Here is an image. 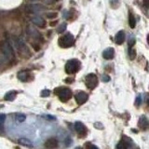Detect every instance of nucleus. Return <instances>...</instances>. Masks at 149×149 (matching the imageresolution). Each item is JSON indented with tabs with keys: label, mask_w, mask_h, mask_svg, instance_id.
<instances>
[{
	"label": "nucleus",
	"mask_w": 149,
	"mask_h": 149,
	"mask_svg": "<svg viewBox=\"0 0 149 149\" xmlns=\"http://www.w3.org/2000/svg\"><path fill=\"white\" fill-rule=\"evenodd\" d=\"M143 6H144V7L147 8H149V0H143Z\"/></svg>",
	"instance_id": "nucleus-33"
},
{
	"label": "nucleus",
	"mask_w": 149,
	"mask_h": 149,
	"mask_svg": "<svg viewBox=\"0 0 149 149\" xmlns=\"http://www.w3.org/2000/svg\"><path fill=\"white\" fill-rule=\"evenodd\" d=\"M55 94L59 97V99L62 102H67L72 98V91L68 88L60 87L55 88Z\"/></svg>",
	"instance_id": "nucleus-3"
},
{
	"label": "nucleus",
	"mask_w": 149,
	"mask_h": 149,
	"mask_svg": "<svg viewBox=\"0 0 149 149\" xmlns=\"http://www.w3.org/2000/svg\"><path fill=\"white\" fill-rule=\"evenodd\" d=\"M138 127L143 130H147L149 128V120L146 116H142L139 119L138 122Z\"/></svg>",
	"instance_id": "nucleus-13"
},
{
	"label": "nucleus",
	"mask_w": 149,
	"mask_h": 149,
	"mask_svg": "<svg viewBox=\"0 0 149 149\" xmlns=\"http://www.w3.org/2000/svg\"><path fill=\"white\" fill-rule=\"evenodd\" d=\"M125 39H126V36H125V33L123 31H119L115 36V42L118 45L122 44L125 41Z\"/></svg>",
	"instance_id": "nucleus-15"
},
{
	"label": "nucleus",
	"mask_w": 149,
	"mask_h": 149,
	"mask_svg": "<svg viewBox=\"0 0 149 149\" xmlns=\"http://www.w3.org/2000/svg\"><path fill=\"white\" fill-rule=\"evenodd\" d=\"M26 34L28 36H30L31 38L37 40V41H41L42 40V36L38 32V30H36L34 26L32 25H28L26 28Z\"/></svg>",
	"instance_id": "nucleus-7"
},
{
	"label": "nucleus",
	"mask_w": 149,
	"mask_h": 149,
	"mask_svg": "<svg viewBox=\"0 0 149 149\" xmlns=\"http://www.w3.org/2000/svg\"><path fill=\"white\" fill-rule=\"evenodd\" d=\"M19 143L22 144V146H28V147L33 146V143L30 141L29 139H26V138H20L19 139Z\"/></svg>",
	"instance_id": "nucleus-17"
},
{
	"label": "nucleus",
	"mask_w": 149,
	"mask_h": 149,
	"mask_svg": "<svg viewBox=\"0 0 149 149\" xmlns=\"http://www.w3.org/2000/svg\"><path fill=\"white\" fill-rule=\"evenodd\" d=\"M74 149H82L81 147H77V148H74Z\"/></svg>",
	"instance_id": "nucleus-38"
},
{
	"label": "nucleus",
	"mask_w": 149,
	"mask_h": 149,
	"mask_svg": "<svg viewBox=\"0 0 149 149\" xmlns=\"http://www.w3.org/2000/svg\"><path fill=\"white\" fill-rule=\"evenodd\" d=\"M74 130H76V132H77L79 136H81V137H85L88 133V130L86 128V126L82 122H80V121H77V122L74 123Z\"/></svg>",
	"instance_id": "nucleus-9"
},
{
	"label": "nucleus",
	"mask_w": 149,
	"mask_h": 149,
	"mask_svg": "<svg viewBox=\"0 0 149 149\" xmlns=\"http://www.w3.org/2000/svg\"><path fill=\"white\" fill-rule=\"evenodd\" d=\"M146 104L149 105V94L146 95Z\"/></svg>",
	"instance_id": "nucleus-36"
},
{
	"label": "nucleus",
	"mask_w": 149,
	"mask_h": 149,
	"mask_svg": "<svg viewBox=\"0 0 149 149\" xmlns=\"http://www.w3.org/2000/svg\"><path fill=\"white\" fill-rule=\"evenodd\" d=\"M58 43L60 47H62V48H70L74 43V37L72 34L68 33V34L60 37Z\"/></svg>",
	"instance_id": "nucleus-4"
},
{
	"label": "nucleus",
	"mask_w": 149,
	"mask_h": 149,
	"mask_svg": "<svg viewBox=\"0 0 149 149\" xmlns=\"http://www.w3.org/2000/svg\"><path fill=\"white\" fill-rule=\"evenodd\" d=\"M135 56H136V52L132 48H129V57L130 60H134Z\"/></svg>",
	"instance_id": "nucleus-21"
},
{
	"label": "nucleus",
	"mask_w": 149,
	"mask_h": 149,
	"mask_svg": "<svg viewBox=\"0 0 149 149\" xmlns=\"http://www.w3.org/2000/svg\"><path fill=\"white\" fill-rule=\"evenodd\" d=\"M5 120H6V115L5 114H0V128H3V125Z\"/></svg>",
	"instance_id": "nucleus-24"
},
{
	"label": "nucleus",
	"mask_w": 149,
	"mask_h": 149,
	"mask_svg": "<svg viewBox=\"0 0 149 149\" xmlns=\"http://www.w3.org/2000/svg\"><path fill=\"white\" fill-rule=\"evenodd\" d=\"M74 98H76V101L77 102V104L79 105H81V104H84L85 102L88 101V94L86 92H84V91H79L77 92L76 96H74Z\"/></svg>",
	"instance_id": "nucleus-11"
},
{
	"label": "nucleus",
	"mask_w": 149,
	"mask_h": 149,
	"mask_svg": "<svg viewBox=\"0 0 149 149\" xmlns=\"http://www.w3.org/2000/svg\"><path fill=\"white\" fill-rule=\"evenodd\" d=\"M13 45L19 51V53H21L22 56L27 57L30 55V51L28 49L26 43L20 37H13Z\"/></svg>",
	"instance_id": "nucleus-1"
},
{
	"label": "nucleus",
	"mask_w": 149,
	"mask_h": 149,
	"mask_svg": "<svg viewBox=\"0 0 149 149\" xmlns=\"http://www.w3.org/2000/svg\"><path fill=\"white\" fill-rule=\"evenodd\" d=\"M31 1H37V0H31Z\"/></svg>",
	"instance_id": "nucleus-39"
},
{
	"label": "nucleus",
	"mask_w": 149,
	"mask_h": 149,
	"mask_svg": "<svg viewBox=\"0 0 149 149\" xmlns=\"http://www.w3.org/2000/svg\"><path fill=\"white\" fill-rule=\"evenodd\" d=\"M116 149H128V144H126V143L122 142H119L116 146Z\"/></svg>",
	"instance_id": "nucleus-23"
},
{
	"label": "nucleus",
	"mask_w": 149,
	"mask_h": 149,
	"mask_svg": "<svg viewBox=\"0 0 149 149\" xmlns=\"http://www.w3.org/2000/svg\"><path fill=\"white\" fill-rule=\"evenodd\" d=\"M98 85V78L96 74H88L86 77V86L90 88V90H93L96 88Z\"/></svg>",
	"instance_id": "nucleus-8"
},
{
	"label": "nucleus",
	"mask_w": 149,
	"mask_h": 149,
	"mask_svg": "<svg viewBox=\"0 0 149 149\" xmlns=\"http://www.w3.org/2000/svg\"><path fill=\"white\" fill-rule=\"evenodd\" d=\"M102 80L104 82H108L110 80V77L108 76H106V74H104V76L102 77Z\"/></svg>",
	"instance_id": "nucleus-31"
},
{
	"label": "nucleus",
	"mask_w": 149,
	"mask_h": 149,
	"mask_svg": "<svg viewBox=\"0 0 149 149\" xmlns=\"http://www.w3.org/2000/svg\"><path fill=\"white\" fill-rule=\"evenodd\" d=\"M147 42H148V44H149V35L147 36Z\"/></svg>",
	"instance_id": "nucleus-37"
},
{
	"label": "nucleus",
	"mask_w": 149,
	"mask_h": 149,
	"mask_svg": "<svg viewBox=\"0 0 149 149\" xmlns=\"http://www.w3.org/2000/svg\"><path fill=\"white\" fill-rule=\"evenodd\" d=\"M86 147H87V149H99L96 146H94V144H91V143H87Z\"/></svg>",
	"instance_id": "nucleus-30"
},
{
	"label": "nucleus",
	"mask_w": 149,
	"mask_h": 149,
	"mask_svg": "<svg viewBox=\"0 0 149 149\" xmlns=\"http://www.w3.org/2000/svg\"><path fill=\"white\" fill-rule=\"evenodd\" d=\"M49 94H50V91L49 90H44V91H42L40 93V95L42 97H48V96H49Z\"/></svg>",
	"instance_id": "nucleus-28"
},
{
	"label": "nucleus",
	"mask_w": 149,
	"mask_h": 149,
	"mask_svg": "<svg viewBox=\"0 0 149 149\" xmlns=\"http://www.w3.org/2000/svg\"><path fill=\"white\" fill-rule=\"evenodd\" d=\"M129 23H130V26L132 28H134L135 25H136V21H135L134 15H132V13H130V16H129Z\"/></svg>",
	"instance_id": "nucleus-19"
},
{
	"label": "nucleus",
	"mask_w": 149,
	"mask_h": 149,
	"mask_svg": "<svg viewBox=\"0 0 149 149\" xmlns=\"http://www.w3.org/2000/svg\"><path fill=\"white\" fill-rule=\"evenodd\" d=\"M63 19H68V11H63Z\"/></svg>",
	"instance_id": "nucleus-34"
},
{
	"label": "nucleus",
	"mask_w": 149,
	"mask_h": 149,
	"mask_svg": "<svg viewBox=\"0 0 149 149\" xmlns=\"http://www.w3.org/2000/svg\"><path fill=\"white\" fill-rule=\"evenodd\" d=\"M141 104H142V97L139 95V96H137L136 100H135V104H136L137 106H139Z\"/></svg>",
	"instance_id": "nucleus-29"
},
{
	"label": "nucleus",
	"mask_w": 149,
	"mask_h": 149,
	"mask_svg": "<svg viewBox=\"0 0 149 149\" xmlns=\"http://www.w3.org/2000/svg\"><path fill=\"white\" fill-rule=\"evenodd\" d=\"M31 22L33 24H35L36 26H38L40 28H44L46 27L47 25V22L45 21V19L41 16H38V15H35L31 18Z\"/></svg>",
	"instance_id": "nucleus-10"
},
{
	"label": "nucleus",
	"mask_w": 149,
	"mask_h": 149,
	"mask_svg": "<svg viewBox=\"0 0 149 149\" xmlns=\"http://www.w3.org/2000/svg\"><path fill=\"white\" fill-rule=\"evenodd\" d=\"M57 15H58L57 12H49L47 14V17L49 19H55V18H57Z\"/></svg>",
	"instance_id": "nucleus-26"
},
{
	"label": "nucleus",
	"mask_w": 149,
	"mask_h": 149,
	"mask_svg": "<svg viewBox=\"0 0 149 149\" xmlns=\"http://www.w3.org/2000/svg\"><path fill=\"white\" fill-rule=\"evenodd\" d=\"M44 3L48 4V5H50V4H53L55 1H57V0H43Z\"/></svg>",
	"instance_id": "nucleus-32"
},
{
	"label": "nucleus",
	"mask_w": 149,
	"mask_h": 149,
	"mask_svg": "<svg viewBox=\"0 0 149 149\" xmlns=\"http://www.w3.org/2000/svg\"><path fill=\"white\" fill-rule=\"evenodd\" d=\"M66 27H67V24H66V23H62V24H61L58 28H57V32L58 33H60V34H61V33H63L64 31H65V29H66Z\"/></svg>",
	"instance_id": "nucleus-22"
},
{
	"label": "nucleus",
	"mask_w": 149,
	"mask_h": 149,
	"mask_svg": "<svg viewBox=\"0 0 149 149\" xmlns=\"http://www.w3.org/2000/svg\"><path fill=\"white\" fill-rule=\"evenodd\" d=\"M79 66H80V63L77 59L70 60L65 64V72L69 74H74L79 70Z\"/></svg>",
	"instance_id": "nucleus-5"
},
{
	"label": "nucleus",
	"mask_w": 149,
	"mask_h": 149,
	"mask_svg": "<svg viewBox=\"0 0 149 149\" xmlns=\"http://www.w3.org/2000/svg\"><path fill=\"white\" fill-rule=\"evenodd\" d=\"M0 48H1L2 53L4 56L6 57L7 60L8 61H12L15 59V54H14V50L11 44L9 43L8 41H3L1 42V45H0Z\"/></svg>",
	"instance_id": "nucleus-2"
},
{
	"label": "nucleus",
	"mask_w": 149,
	"mask_h": 149,
	"mask_svg": "<svg viewBox=\"0 0 149 149\" xmlns=\"http://www.w3.org/2000/svg\"><path fill=\"white\" fill-rule=\"evenodd\" d=\"M46 10V8L40 4H30L26 6V11L31 14H38L41 12H44Z\"/></svg>",
	"instance_id": "nucleus-6"
},
{
	"label": "nucleus",
	"mask_w": 149,
	"mask_h": 149,
	"mask_svg": "<svg viewBox=\"0 0 149 149\" xmlns=\"http://www.w3.org/2000/svg\"><path fill=\"white\" fill-rule=\"evenodd\" d=\"M110 5L114 8H116L119 5V0H110Z\"/></svg>",
	"instance_id": "nucleus-25"
},
{
	"label": "nucleus",
	"mask_w": 149,
	"mask_h": 149,
	"mask_svg": "<svg viewBox=\"0 0 149 149\" xmlns=\"http://www.w3.org/2000/svg\"><path fill=\"white\" fill-rule=\"evenodd\" d=\"M28 77H29V72H27V71H22L18 74V78L20 79L21 81H23V82L27 81Z\"/></svg>",
	"instance_id": "nucleus-16"
},
{
	"label": "nucleus",
	"mask_w": 149,
	"mask_h": 149,
	"mask_svg": "<svg viewBox=\"0 0 149 149\" xmlns=\"http://www.w3.org/2000/svg\"><path fill=\"white\" fill-rule=\"evenodd\" d=\"M95 127H100V130H102V125L100 124V123H96L95 124Z\"/></svg>",
	"instance_id": "nucleus-35"
},
{
	"label": "nucleus",
	"mask_w": 149,
	"mask_h": 149,
	"mask_svg": "<svg viewBox=\"0 0 149 149\" xmlns=\"http://www.w3.org/2000/svg\"><path fill=\"white\" fill-rule=\"evenodd\" d=\"M26 119V116L24 114H17L16 115V120L18 121V122H24Z\"/></svg>",
	"instance_id": "nucleus-20"
},
{
	"label": "nucleus",
	"mask_w": 149,
	"mask_h": 149,
	"mask_svg": "<svg viewBox=\"0 0 149 149\" xmlns=\"http://www.w3.org/2000/svg\"><path fill=\"white\" fill-rule=\"evenodd\" d=\"M16 95H17L16 91H9L7 93L6 96H5V99L7 101H13L16 98Z\"/></svg>",
	"instance_id": "nucleus-18"
},
{
	"label": "nucleus",
	"mask_w": 149,
	"mask_h": 149,
	"mask_svg": "<svg viewBox=\"0 0 149 149\" xmlns=\"http://www.w3.org/2000/svg\"><path fill=\"white\" fill-rule=\"evenodd\" d=\"M59 146V142L58 140L54 138V137H51L49 139H48L45 143V146L47 149H56Z\"/></svg>",
	"instance_id": "nucleus-12"
},
{
	"label": "nucleus",
	"mask_w": 149,
	"mask_h": 149,
	"mask_svg": "<svg viewBox=\"0 0 149 149\" xmlns=\"http://www.w3.org/2000/svg\"><path fill=\"white\" fill-rule=\"evenodd\" d=\"M115 56V49L113 48H108L104 50L102 52V57H104L105 60H111L113 59Z\"/></svg>",
	"instance_id": "nucleus-14"
},
{
	"label": "nucleus",
	"mask_w": 149,
	"mask_h": 149,
	"mask_svg": "<svg viewBox=\"0 0 149 149\" xmlns=\"http://www.w3.org/2000/svg\"><path fill=\"white\" fill-rule=\"evenodd\" d=\"M134 44H135V38L132 36H130V37L129 38V48H132Z\"/></svg>",
	"instance_id": "nucleus-27"
}]
</instances>
